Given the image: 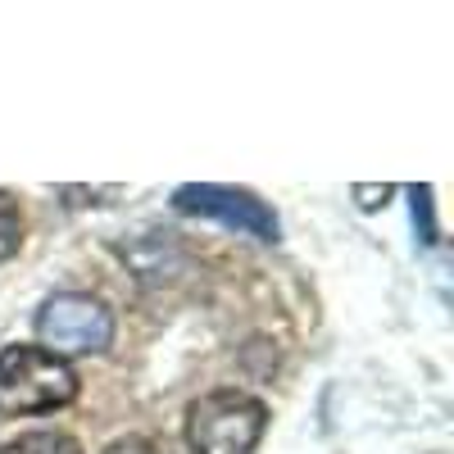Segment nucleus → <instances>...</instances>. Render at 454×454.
I'll return each mask as SVG.
<instances>
[{
	"instance_id": "nucleus-8",
	"label": "nucleus",
	"mask_w": 454,
	"mask_h": 454,
	"mask_svg": "<svg viewBox=\"0 0 454 454\" xmlns=\"http://www.w3.org/2000/svg\"><path fill=\"white\" fill-rule=\"evenodd\" d=\"M105 454H173L164 441H155V436H123V441H114Z\"/></svg>"
},
{
	"instance_id": "nucleus-2",
	"label": "nucleus",
	"mask_w": 454,
	"mask_h": 454,
	"mask_svg": "<svg viewBox=\"0 0 454 454\" xmlns=\"http://www.w3.org/2000/svg\"><path fill=\"white\" fill-rule=\"evenodd\" d=\"M269 409L246 391H209L186 409V445L192 454H254Z\"/></svg>"
},
{
	"instance_id": "nucleus-3",
	"label": "nucleus",
	"mask_w": 454,
	"mask_h": 454,
	"mask_svg": "<svg viewBox=\"0 0 454 454\" xmlns=\"http://www.w3.org/2000/svg\"><path fill=\"white\" fill-rule=\"evenodd\" d=\"M36 336H42V350H51L55 359H64V355H100L114 340V314L96 295L59 291L42 305V314H36Z\"/></svg>"
},
{
	"instance_id": "nucleus-9",
	"label": "nucleus",
	"mask_w": 454,
	"mask_h": 454,
	"mask_svg": "<svg viewBox=\"0 0 454 454\" xmlns=\"http://www.w3.org/2000/svg\"><path fill=\"white\" fill-rule=\"evenodd\" d=\"M355 196H359V205H364V209H377V205H387L391 186H355Z\"/></svg>"
},
{
	"instance_id": "nucleus-6",
	"label": "nucleus",
	"mask_w": 454,
	"mask_h": 454,
	"mask_svg": "<svg viewBox=\"0 0 454 454\" xmlns=\"http://www.w3.org/2000/svg\"><path fill=\"white\" fill-rule=\"evenodd\" d=\"M23 246V209L10 192H0V259L19 254Z\"/></svg>"
},
{
	"instance_id": "nucleus-7",
	"label": "nucleus",
	"mask_w": 454,
	"mask_h": 454,
	"mask_svg": "<svg viewBox=\"0 0 454 454\" xmlns=\"http://www.w3.org/2000/svg\"><path fill=\"white\" fill-rule=\"evenodd\" d=\"M413 223H423V241H436V218H432V186H413Z\"/></svg>"
},
{
	"instance_id": "nucleus-5",
	"label": "nucleus",
	"mask_w": 454,
	"mask_h": 454,
	"mask_svg": "<svg viewBox=\"0 0 454 454\" xmlns=\"http://www.w3.org/2000/svg\"><path fill=\"white\" fill-rule=\"evenodd\" d=\"M0 454H82V445L64 432H23L19 441L0 445Z\"/></svg>"
},
{
	"instance_id": "nucleus-1",
	"label": "nucleus",
	"mask_w": 454,
	"mask_h": 454,
	"mask_svg": "<svg viewBox=\"0 0 454 454\" xmlns=\"http://www.w3.org/2000/svg\"><path fill=\"white\" fill-rule=\"evenodd\" d=\"M78 400V372L42 346H10L0 350V413H51Z\"/></svg>"
},
{
	"instance_id": "nucleus-4",
	"label": "nucleus",
	"mask_w": 454,
	"mask_h": 454,
	"mask_svg": "<svg viewBox=\"0 0 454 454\" xmlns=\"http://www.w3.org/2000/svg\"><path fill=\"white\" fill-rule=\"evenodd\" d=\"M173 205L182 214H200V218H218L237 232L254 237V241H278L282 227L278 214L263 205L254 192H241V186H218V182H186L173 192Z\"/></svg>"
}]
</instances>
